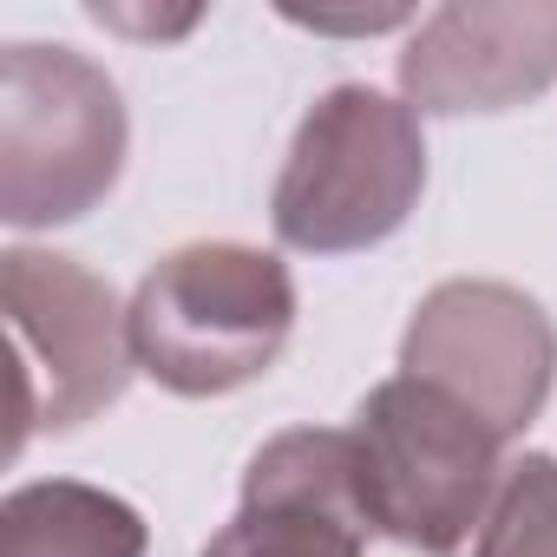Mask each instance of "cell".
Segmentation results:
<instances>
[{
  "instance_id": "cell-1",
  "label": "cell",
  "mask_w": 557,
  "mask_h": 557,
  "mask_svg": "<svg viewBox=\"0 0 557 557\" xmlns=\"http://www.w3.org/2000/svg\"><path fill=\"white\" fill-rule=\"evenodd\" d=\"M132 361L177 400L262 381L296 335L289 262L256 243H184L145 269L125 302Z\"/></svg>"
},
{
  "instance_id": "cell-2",
  "label": "cell",
  "mask_w": 557,
  "mask_h": 557,
  "mask_svg": "<svg viewBox=\"0 0 557 557\" xmlns=\"http://www.w3.org/2000/svg\"><path fill=\"white\" fill-rule=\"evenodd\" d=\"M426 190V132L407 99L381 86H329L283 158L269 223L302 256H355L387 243Z\"/></svg>"
},
{
  "instance_id": "cell-3",
  "label": "cell",
  "mask_w": 557,
  "mask_h": 557,
  "mask_svg": "<svg viewBox=\"0 0 557 557\" xmlns=\"http://www.w3.org/2000/svg\"><path fill=\"white\" fill-rule=\"evenodd\" d=\"M125 99L73 47L14 40L0 53V216L53 230L99 210L125 171Z\"/></svg>"
},
{
  "instance_id": "cell-4",
  "label": "cell",
  "mask_w": 557,
  "mask_h": 557,
  "mask_svg": "<svg viewBox=\"0 0 557 557\" xmlns=\"http://www.w3.org/2000/svg\"><path fill=\"white\" fill-rule=\"evenodd\" d=\"M348 433L361 446L374 537H394L420 557H453L479 537L505 485V440L472 407L413 374H394L368 387Z\"/></svg>"
},
{
  "instance_id": "cell-5",
  "label": "cell",
  "mask_w": 557,
  "mask_h": 557,
  "mask_svg": "<svg viewBox=\"0 0 557 557\" xmlns=\"http://www.w3.org/2000/svg\"><path fill=\"white\" fill-rule=\"evenodd\" d=\"M0 296H8V329H14V368H21V400H14V453L34 433H73L92 413H106L138 361H132V329L106 275L60 249H27L14 243L0 256Z\"/></svg>"
},
{
  "instance_id": "cell-6",
  "label": "cell",
  "mask_w": 557,
  "mask_h": 557,
  "mask_svg": "<svg viewBox=\"0 0 557 557\" xmlns=\"http://www.w3.org/2000/svg\"><path fill=\"white\" fill-rule=\"evenodd\" d=\"M400 374L453 394L498 440H518L550 400L557 329L537 296L485 275H453L420 296L400 335Z\"/></svg>"
},
{
  "instance_id": "cell-7",
  "label": "cell",
  "mask_w": 557,
  "mask_h": 557,
  "mask_svg": "<svg viewBox=\"0 0 557 557\" xmlns=\"http://www.w3.org/2000/svg\"><path fill=\"white\" fill-rule=\"evenodd\" d=\"M374 518L348 426H296L256 446L236 518L203 557H368Z\"/></svg>"
},
{
  "instance_id": "cell-8",
  "label": "cell",
  "mask_w": 557,
  "mask_h": 557,
  "mask_svg": "<svg viewBox=\"0 0 557 557\" xmlns=\"http://www.w3.org/2000/svg\"><path fill=\"white\" fill-rule=\"evenodd\" d=\"M550 86L557 8H433L400 53V92L420 119L511 112Z\"/></svg>"
},
{
  "instance_id": "cell-9",
  "label": "cell",
  "mask_w": 557,
  "mask_h": 557,
  "mask_svg": "<svg viewBox=\"0 0 557 557\" xmlns=\"http://www.w3.org/2000/svg\"><path fill=\"white\" fill-rule=\"evenodd\" d=\"M138 505L86 479H34L0 505V557H145Z\"/></svg>"
},
{
  "instance_id": "cell-10",
  "label": "cell",
  "mask_w": 557,
  "mask_h": 557,
  "mask_svg": "<svg viewBox=\"0 0 557 557\" xmlns=\"http://www.w3.org/2000/svg\"><path fill=\"white\" fill-rule=\"evenodd\" d=\"M472 557H557V453H524L505 466Z\"/></svg>"
},
{
  "instance_id": "cell-11",
  "label": "cell",
  "mask_w": 557,
  "mask_h": 557,
  "mask_svg": "<svg viewBox=\"0 0 557 557\" xmlns=\"http://www.w3.org/2000/svg\"><path fill=\"white\" fill-rule=\"evenodd\" d=\"M315 34H381V27H400L407 14H289Z\"/></svg>"
}]
</instances>
